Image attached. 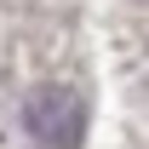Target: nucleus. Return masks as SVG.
Listing matches in <instances>:
<instances>
[{
  "label": "nucleus",
  "mask_w": 149,
  "mask_h": 149,
  "mask_svg": "<svg viewBox=\"0 0 149 149\" xmlns=\"http://www.w3.org/2000/svg\"><path fill=\"white\" fill-rule=\"evenodd\" d=\"M23 126L35 132L40 143L63 149V143L74 138V126H80V103H74L69 92H57V86H40V92L23 103Z\"/></svg>",
  "instance_id": "1"
}]
</instances>
